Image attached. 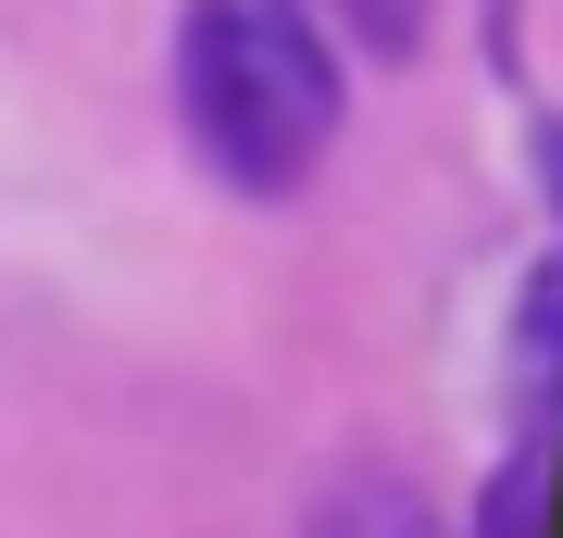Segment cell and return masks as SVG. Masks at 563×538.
Here are the masks:
<instances>
[{
	"instance_id": "obj_1",
	"label": "cell",
	"mask_w": 563,
	"mask_h": 538,
	"mask_svg": "<svg viewBox=\"0 0 563 538\" xmlns=\"http://www.w3.org/2000/svg\"><path fill=\"white\" fill-rule=\"evenodd\" d=\"M176 125L213 188L288 200L339 139V51L301 0H188L176 13Z\"/></svg>"
},
{
	"instance_id": "obj_4",
	"label": "cell",
	"mask_w": 563,
	"mask_h": 538,
	"mask_svg": "<svg viewBox=\"0 0 563 538\" xmlns=\"http://www.w3.org/2000/svg\"><path fill=\"white\" fill-rule=\"evenodd\" d=\"M514 376L539 414H563V263H539L526 276V314H514Z\"/></svg>"
},
{
	"instance_id": "obj_3",
	"label": "cell",
	"mask_w": 563,
	"mask_h": 538,
	"mask_svg": "<svg viewBox=\"0 0 563 538\" xmlns=\"http://www.w3.org/2000/svg\"><path fill=\"white\" fill-rule=\"evenodd\" d=\"M551 501H563V439L539 426V439L488 476V538H551Z\"/></svg>"
},
{
	"instance_id": "obj_2",
	"label": "cell",
	"mask_w": 563,
	"mask_h": 538,
	"mask_svg": "<svg viewBox=\"0 0 563 538\" xmlns=\"http://www.w3.org/2000/svg\"><path fill=\"white\" fill-rule=\"evenodd\" d=\"M301 538H451V526L426 514V488H401V476H351V488L313 501Z\"/></svg>"
},
{
	"instance_id": "obj_5",
	"label": "cell",
	"mask_w": 563,
	"mask_h": 538,
	"mask_svg": "<svg viewBox=\"0 0 563 538\" xmlns=\"http://www.w3.org/2000/svg\"><path fill=\"white\" fill-rule=\"evenodd\" d=\"M539 151H551V200H563V125H539Z\"/></svg>"
}]
</instances>
